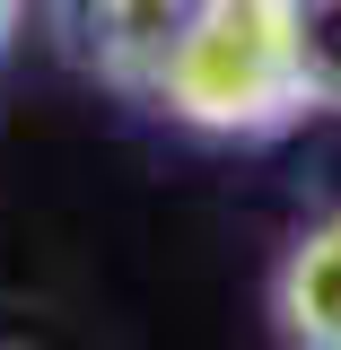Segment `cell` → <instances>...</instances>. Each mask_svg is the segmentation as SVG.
Wrapping results in <instances>:
<instances>
[{
  "label": "cell",
  "mask_w": 341,
  "mask_h": 350,
  "mask_svg": "<svg viewBox=\"0 0 341 350\" xmlns=\"http://www.w3.org/2000/svg\"><path fill=\"white\" fill-rule=\"evenodd\" d=\"M298 44H306L315 114H341V0H298Z\"/></svg>",
  "instance_id": "4"
},
{
  "label": "cell",
  "mask_w": 341,
  "mask_h": 350,
  "mask_svg": "<svg viewBox=\"0 0 341 350\" xmlns=\"http://www.w3.org/2000/svg\"><path fill=\"white\" fill-rule=\"evenodd\" d=\"M193 9L202 0H53V36H62V53L87 79H105V88H123V96L149 105L158 62L193 27Z\"/></svg>",
  "instance_id": "2"
},
{
  "label": "cell",
  "mask_w": 341,
  "mask_h": 350,
  "mask_svg": "<svg viewBox=\"0 0 341 350\" xmlns=\"http://www.w3.org/2000/svg\"><path fill=\"white\" fill-rule=\"evenodd\" d=\"M149 105L202 140H271L298 114H315L298 0H202L175 53L158 62Z\"/></svg>",
  "instance_id": "1"
},
{
  "label": "cell",
  "mask_w": 341,
  "mask_h": 350,
  "mask_svg": "<svg viewBox=\"0 0 341 350\" xmlns=\"http://www.w3.org/2000/svg\"><path fill=\"white\" fill-rule=\"evenodd\" d=\"M18 18H27V0H0V53H9V36H18Z\"/></svg>",
  "instance_id": "5"
},
{
  "label": "cell",
  "mask_w": 341,
  "mask_h": 350,
  "mask_svg": "<svg viewBox=\"0 0 341 350\" xmlns=\"http://www.w3.org/2000/svg\"><path fill=\"white\" fill-rule=\"evenodd\" d=\"M271 324L289 350H341V211L298 228V245L271 271Z\"/></svg>",
  "instance_id": "3"
}]
</instances>
